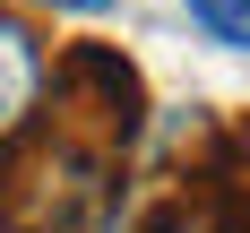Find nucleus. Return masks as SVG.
<instances>
[{
  "label": "nucleus",
  "mask_w": 250,
  "mask_h": 233,
  "mask_svg": "<svg viewBox=\"0 0 250 233\" xmlns=\"http://www.w3.org/2000/svg\"><path fill=\"white\" fill-rule=\"evenodd\" d=\"M9 9H61V18H104L112 0H9Z\"/></svg>",
  "instance_id": "39448f33"
},
{
  "label": "nucleus",
  "mask_w": 250,
  "mask_h": 233,
  "mask_svg": "<svg viewBox=\"0 0 250 233\" xmlns=\"http://www.w3.org/2000/svg\"><path fill=\"white\" fill-rule=\"evenodd\" d=\"M181 9H190V26H199L207 43L250 52V0H181Z\"/></svg>",
  "instance_id": "7ed1b4c3"
},
{
  "label": "nucleus",
  "mask_w": 250,
  "mask_h": 233,
  "mask_svg": "<svg viewBox=\"0 0 250 233\" xmlns=\"http://www.w3.org/2000/svg\"><path fill=\"white\" fill-rule=\"evenodd\" d=\"M138 233H216V207H207V199H199V207H190V199H164Z\"/></svg>",
  "instance_id": "20e7f679"
},
{
  "label": "nucleus",
  "mask_w": 250,
  "mask_h": 233,
  "mask_svg": "<svg viewBox=\"0 0 250 233\" xmlns=\"http://www.w3.org/2000/svg\"><path fill=\"white\" fill-rule=\"evenodd\" d=\"M43 104H52V43L35 35L26 9L0 0V147L43 121Z\"/></svg>",
  "instance_id": "f03ea898"
},
{
  "label": "nucleus",
  "mask_w": 250,
  "mask_h": 233,
  "mask_svg": "<svg viewBox=\"0 0 250 233\" xmlns=\"http://www.w3.org/2000/svg\"><path fill=\"white\" fill-rule=\"evenodd\" d=\"M52 104H61V129L86 138V147L121 155L129 138H147V78L121 43H69L52 52Z\"/></svg>",
  "instance_id": "f257e3e1"
}]
</instances>
